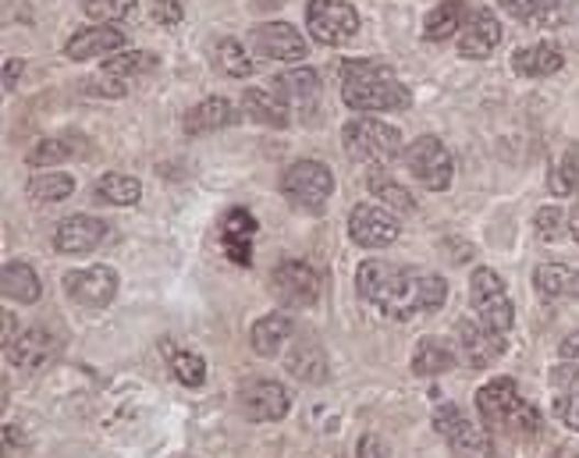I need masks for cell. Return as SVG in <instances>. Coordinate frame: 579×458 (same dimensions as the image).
Returning <instances> with one entry per match:
<instances>
[{
    "instance_id": "6da1fadb",
    "label": "cell",
    "mask_w": 579,
    "mask_h": 458,
    "mask_svg": "<svg viewBox=\"0 0 579 458\" xmlns=\"http://www.w3.org/2000/svg\"><path fill=\"white\" fill-rule=\"evenodd\" d=\"M359 295L374 302L391 320H413L420 313H437L448 299V284L437 273H416L385 259H367L356 273Z\"/></svg>"
},
{
    "instance_id": "7a4b0ae2",
    "label": "cell",
    "mask_w": 579,
    "mask_h": 458,
    "mask_svg": "<svg viewBox=\"0 0 579 458\" xmlns=\"http://www.w3.org/2000/svg\"><path fill=\"white\" fill-rule=\"evenodd\" d=\"M342 100L359 114H391L409 107V89L385 60L356 57L342 68Z\"/></svg>"
},
{
    "instance_id": "3957f363",
    "label": "cell",
    "mask_w": 579,
    "mask_h": 458,
    "mask_svg": "<svg viewBox=\"0 0 579 458\" xmlns=\"http://www.w3.org/2000/svg\"><path fill=\"white\" fill-rule=\"evenodd\" d=\"M477 412L487 426L509 431L515 437H537L541 434V412L520 399L512 377H494L477 391Z\"/></svg>"
},
{
    "instance_id": "277c9868",
    "label": "cell",
    "mask_w": 579,
    "mask_h": 458,
    "mask_svg": "<svg viewBox=\"0 0 579 458\" xmlns=\"http://www.w3.org/2000/svg\"><path fill=\"white\" fill-rule=\"evenodd\" d=\"M342 146L353 160L363 164H391L402 157V132L377 118H353L342 129Z\"/></svg>"
},
{
    "instance_id": "5b68a950",
    "label": "cell",
    "mask_w": 579,
    "mask_h": 458,
    "mask_svg": "<svg viewBox=\"0 0 579 458\" xmlns=\"http://www.w3.org/2000/svg\"><path fill=\"white\" fill-rule=\"evenodd\" d=\"M281 192L292 206L320 213L324 203L331 200V192H334V175H331V167L320 164V160H296V164L285 167Z\"/></svg>"
},
{
    "instance_id": "8992f818",
    "label": "cell",
    "mask_w": 579,
    "mask_h": 458,
    "mask_svg": "<svg viewBox=\"0 0 579 458\" xmlns=\"http://www.w3.org/2000/svg\"><path fill=\"white\" fill-rule=\"evenodd\" d=\"M469 302H474L477 320L498 334H509L515 324V305L505 292V281L491 267H477L469 278Z\"/></svg>"
},
{
    "instance_id": "52a82bcc",
    "label": "cell",
    "mask_w": 579,
    "mask_h": 458,
    "mask_svg": "<svg viewBox=\"0 0 579 458\" xmlns=\"http://www.w3.org/2000/svg\"><path fill=\"white\" fill-rule=\"evenodd\" d=\"M405 167H409V175L431 192H445L455 175L452 153L437 135H420L413 146H405Z\"/></svg>"
},
{
    "instance_id": "ba28073f",
    "label": "cell",
    "mask_w": 579,
    "mask_h": 458,
    "mask_svg": "<svg viewBox=\"0 0 579 458\" xmlns=\"http://www.w3.org/2000/svg\"><path fill=\"white\" fill-rule=\"evenodd\" d=\"M307 29L324 47H345L359 33V11L353 4H342V0H310Z\"/></svg>"
},
{
    "instance_id": "9c48e42d",
    "label": "cell",
    "mask_w": 579,
    "mask_h": 458,
    "mask_svg": "<svg viewBox=\"0 0 579 458\" xmlns=\"http://www.w3.org/2000/svg\"><path fill=\"white\" fill-rule=\"evenodd\" d=\"M434 426L448 437L452 451L459 458H498L491 434H487L483 426H477L474 420H466L452 402H445L434 412Z\"/></svg>"
},
{
    "instance_id": "30bf717a",
    "label": "cell",
    "mask_w": 579,
    "mask_h": 458,
    "mask_svg": "<svg viewBox=\"0 0 579 458\" xmlns=\"http://www.w3.org/2000/svg\"><path fill=\"white\" fill-rule=\"evenodd\" d=\"M270 288L285 305H313L320 299V273L307 264V259H281L270 273Z\"/></svg>"
},
{
    "instance_id": "8fae6325",
    "label": "cell",
    "mask_w": 579,
    "mask_h": 458,
    "mask_svg": "<svg viewBox=\"0 0 579 458\" xmlns=\"http://www.w3.org/2000/svg\"><path fill=\"white\" fill-rule=\"evenodd\" d=\"M238 409H242V416L253 423H274V420L288 416L292 394H288L278 380H249V384H242L238 391Z\"/></svg>"
},
{
    "instance_id": "7c38bea8",
    "label": "cell",
    "mask_w": 579,
    "mask_h": 458,
    "mask_svg": "<svg viewBox=\"0 0 579 458\" xmlns=\"http://www.w3.org/2000/svg\"><path fill=\"white\" fill-rule=\"evenodd\" d=\"M249 47L264 60H307L310 43L288 22H264L249 33Z\"/></svg>"
},
{
    "instance_id": "4fadbf2b",
    "label": "cell",
    "mask_w": 579,
    "mask_h": 458,
    "mask_svg": "<svg viewBox=\"0 0 579 458\" xmlns=\"http://www.w3.org/2000/svg\"><path fill=\"white\" fill-rule=\"evenodd\" d=\"M455 334H459V359L469 370H483V366H491L498 356H505V334L480 324L477 316L459 320Z\"/></svg>"
},
{
    "instance_id": "5bb4252c",
    "label": "cell",
    "mask_w": 579,
    "mask_h": 458,
    "mask_svg": "<svg viewBox=\"0 0 579 458\" xmlns=\"http://www.w3.org/2000/svg\"><path fill=\"white\" fill-rule=\"evenodd\" d=\"M65 292L79 305L89 310H103L118 295V270L114 267H82L65 273Z\"/></svg>"
},
{
    "instance_id": "9a60e30c",
    "label": "cell",
    "mask_w": 579,
    "mask_h": 458,
    "mask_svg": "<svg viewBox=\"0 0 579 458\" xmlns=\"http://www.w3.org/2000/svg\"><path fill=\"white\" fill-rule=\"evenodd\" d=\"M399 232H402L399 221H394V213H388L385 206L363 203L348 213V235H353V242L363 249H385L399 238Z\"/></svg>"
},
{
    "instance_id": "2e32d148",
    "label": "cell",
    "mask_w": 579,
    "mask_h": 458,
    "mask_svg": "<svg viewBox=\"0 0 579 458\" xmlns=\"http://www.w3.org/2000/svg\"><path fill=\"white\" fill-rule=\"evenodd\" d=\"M107 232H111V227H107L103 221L89 217V213H75V217H65L57 224L54 246H57V253H65V256H86V253H93L97 246H103Z\"/></svg>"
},
{
    "instance_id": "e0dca14e",
    "label": "cell",
    "mask_w": 579,
    "mask_h": 458,
    "mask_svg": "<svg viewBox=\"0 0 579 458\" xmlns=\"http://www.w3.org/2000/svg\"><path fill=\"white\" fill-rule=\"evenodd\" d=\"M256 217L249 210H227L224 213V221H221V249L224 256L232 259V264L238 267H249L253 264V235H256Z\"/></svg>"
},
{
    "instance_id": "ac0fdd59",
    "label": "cell",
    "mask_w": 579,
    "mask_h": 458,
    "mask_svg": "<svg viewBox=\"0 0 579 458\" xmlns=\"http://www.w3.org/2000/svg\"><path fill=\"white\" fill-rule=\"evenodd\" d=\"M501 43V22L494 19V11L487 8H477L474 14H466V25L459 33V54L463 57H474V60H483L498 51Z\"/></svg>"
},
{
    "instance_id": "d6986e66",
    "label": "cell",
    "mask_w": 579,
    "mask_h": 458,
    "mask_svg": "<svg viewBox=\"0 0 579 458\" xmlns=\"http://www.w3.org/2000/svg\"><path fill=\"white\" fill-rule=\"evenodd\" d=\"M129 43V36L121 33L118 25H89V29H79L68 43H65V57L68 60H93V57H103V54H114Z\"/></svg>"
},
{
    "instance_id": "ffe728a7",
    "label": "cell",
    "mask_w": 579,
    "mask_h": 458,
    "mask_svg": "<svg viewBox=\"0 0 579 458\" xmlns=\"http://www.w3.org/2000/svg\"><path fill=\"white\" fill-rule=\"evenodd\" d=\"M4 353H8V362L19 366V370H43L57 356V338L43 327H33V331H22Z\"/></svg>"
},
{
    "instance_id": "44dd1931",
    "label": "cell",
    "mask_w": 579,
    "mask_h": 458,
    "mask_svg": "<svg viewBox=\"0 0 579 458\" xmlns=\"http://www.w3.org/2000/svg\"><path fill=\"white\" fill-rule=\"evenodd\" d=\"M242 111L270 129H288V121H292V114H288V100L281 93H274V89H264V86H253L242 93Z\"/></svg>"
},
{
    "instance_id": "7402d4cb",
    "label": "cell",
    "mask_w": 579,
    "mask_h": 458,
    "mask_svg": "<svg viewBox=\"0 0 579 458\" xmlns=\"http://www.w3.org/2000/svg\"><path fill=\"white\" fill-rule=\"evenodd\" d=\"M561 51L555 43H530V47H520L512 54V68L515 75H523V79H547V75L561 71Z\"/></svg>"
},
{
    "instance_id": "603a6c76",
    "label": "cell",
    "mask_w": 579,
    "mask_h": 458,
    "mask_svg": "<svg viewBox=\"0 0 579 458\" xmlns=\"http://www.w3.org/2000/svg\"><path fill=\"white\" fill-rule=\"evenodd\" d=\"M238 111L235 103H227L224 97H210L203 103H196L192 111L186 114V132L189 135H210V132H221L227 125H235Z\"/></svg>"
},
{
    "instance_id": "cb8c5ba5",
    "label": "cell",
    "mask_w": 579,
    "mask_h": 458,
    "mask_svg": "<svg viewBox=\"0 0 579 458\" xmlns=\"http://www.w3.org/2000/svg\"><path fill=\"white\" fill-rule=\"evenodd\" d=\"M533 284H537V292L552 302L579 299V270L569 264H541L533 270Z\"/></svg>"
},
{
    "instance_id": "d4e9b609",
    "label": "cell",
    "mask_w": 579,
    "mask_h": 458,
    "mask_svg": "<svg viewBox=\"0 0 579 458\" xmlns=\"http://www.w3.org/2000/svg\"><path fill=\"white\" fill-rule=\"evenodd\" d=\"M288 338H292V320H288L285 313H267L253 324L249 331V345L256 356L264 359H274L281 353V348L288 345Z\"/></svg>"
},
{
    "instance_id": "484cf974",
    "label": "cell",
    "mask_w": 579,
    "mask_h": 458,
    "mask_svg": "<svg viewBox=\"0 0 579 458\" xmlns=\"http://www.w3.org/2000/svg\"><path fill=\"white\" fill-rule=\"evenodd\" d=\"M0 288L11 302H22V305H33L43 295V284L36 278V270L25 264V259H8L4 270H0Z\"/></svg>"
},
{
    "instance_id": "4316f807",
    "label": "cell",
    "mask_w": 579,
    "mask_h": 458,
    "mask_svg": "<svg viewBox=\"0 0 579 458\" xmlns=\"http://www.w3.org/2000/svg\"><path fill=\"white\" fill-rule=\"evenodd\" d=\"M466 25V4L463 0H441L437 8H431V14L423 19V36L431 43H441L448 36H459Z\"/></svg>"
},
{
    "instance_id": "83f0119b",
    "label": "cell",
    "mask_w": 579,
    "mask_h": 458,
    "mask_svg": "<svg viewBox=\"0 0 579 458\" xmlns=\"http://www.w3.org/2000/svg\"><path fill=\"white\" fill-rule=\"evenodd\" d=\"M140 196H143L140 178L121 175V171L103 175L97 186H93V200L107 203V206H132V203H140Z\"/></svg>"
},
{
    "instance_id": "f1b7e54d",
    "label": "cell",
    "mask_w": 579,
    "mask_h": 458,
    "mask_svg": "<svg viewBox=\"0 0 579 458\" xmlns=\"http://www.w3.org/2000/svg\"><path fill=\"white\" fill-rule=\"evenodd\" d=\"M455 362H459V359H455V353L445 342H441V338H423L416 345V356H413V373L416 377H441V373H448Z\"/></svg>"
},
{
    "instance_id": "f546056e",
    "label": "cell",
    "mask_w": 579,
    "mask_h": 458,
    "mask_svg": "<svg viewBox=\"0 0 579 458\" xmlns=\"http://www.w3.org/2000/svg\"><path fill=\"white\" fill-rule=\"evenodd\" d=\"M213 68H218L221 75H227V79H246V75H253V60L246 54V47H242L238 40L224 36L213 43Z\"/></svg>"
},
{
    "instance_id": "4dcf8cb0",
    "label": "cell",
    "mask_w": 579,
    "mask_h": 458,
    "mask_svg": "<svg viewBox=\"0 0 579 458\" xmlns=\"http://www.w3.org/2000/svg\"><path fill=\"white\" fill-rule=\"evenodd\" d=\"M164 353L167 362H171V373L181 380L186 388H203L207 380V362L200 353H192V348H175V342H164Z\"/></svg>"
},
{
    "instance_id": "1f68e13d",
    "label": "cell",
    "mask_w": 579,
    "mask_h": 458,
    "mask_svg": "<svg viewBox=\"0 0 579 458\" xmlns=\"http://www.w3.org/2000/svg\"><path fill=\"white\" fill-rule=\"evenodd\" d=\"M288 370H292L299 380H307V384H324L327 380V359H324V353H320V345L299 342L296 353L288 356Z\"/></svg>"
},
{
    "instance_id": "d6a6232c",
    "label": "cell",
    "mask_w": 579,
    "mask_h": 458,
    "mask_svg": "<svg viewBox=\"0 0 579 458\" xmlns=\"http://www.w3.org/2000/svg\"><path fill=\"white\" fill-rule=\"evenodd\" d=\"M274 93H281L285 100H292V103H310L320 93V75L313 68H292V71L278 75Z\"/></svg>"
},
{
    "instance_id": "836d02e7",
    "label": "cell",
    "mask_w": 579,
    "mask_h": 458,
    "mask_svg": "<svg viewBox=\"0 0 579 458\" xmlns=\"http://www.w3.org/2000/svg\"><path fill=\"white\" fill-rule=\"evenodd\" d=\"M75 192V178L65 171H43L29 178V200L33 203H60Z\"/></svg>"
},
{
    "instance_id": "e575fe53",
    "label": "cell",
    "mask_w": 579,
    "mask_h": 458,
    "mask_svg": "<svg viewBox=\"0 0 579 458\" xmlns=\"http://www.w3.org/2000/svg\"><path fill=\"white\" fill-rule=\"evenodd\" d=\"M370 192L377 196L380 203H388L394 213H413L416 203H413V196H409V189H402L399 181L388 178L385 171H374L370 175Z\"/></svg>"
},
{
    "instance_id": "d590c367",
    "label": "cell",
    "mask_w": 579,
    "mask_h": 458,
    "mask_svg": "<svg viewBox=\"0 0 579 458\" xmlns=\"http://www.w3.org/2000/svg\"><path fill=\"white\" fill-rule=\"evenodd\" d=\"M547 189L555 196H576L579 192V146H569L566 157L555 164L552 178H547Z\"/></svg>"
},
{
    "instance_id": "8d00e7d4",
    "label": "cell",
    "mask_w": 579,
    "mask_h": 458,
    "mask_svg": "<svg viewBox=\"0 0 579 458\" xmlns=\"http://www.w3.org/2000/svg\"><path fill=\"white\" fill-rule=\"evenodd\" d=\"M157 65V57L154 54H146V51H132V54H118V57H111L103 65V71L107 75H114V79H125V75H143V71H149Z\"/></svg>"
},
{
    "instance_id": "74e56055",
    "label": "cell",
    "mask_w": 579,
    "mask_h": 458,
    "mask_svg": "<svg viewBox=\"0 0 579 458\" xmlns=\"http://www.w3.org/2000/svg\"><path fill=\"white\" fill-rule=\"evenodd\" d=\"M498 4L520 22H547V14L555 11V0H498Z\"/></svg>"
},
{
    "instance_id": "f35d334b",
    "label": "cell",
    "mask_w": 579,
    "mask_h": 458,
    "mask_svg": "<svg viewBox=\"0 0 579 458\" xmlns=\"http://www.w3.org/2000/svg\"><path fill=\"white\" fill-rule=\"evenodd\" d=\"M132 11H135V0H86V14L89 19H97L100 25L129 19Z\"/></svg>"
},
{
    "instance_id": "ab89813d",
    "label": "cell",
    "mask_w": 579,
    "mask_h": 458,
    "mask_svg": "<svg viewBox=\"0 0 579 458\" xmlns=\"http://www.w3.org/2000/svg\"><path fill=\"white\" fill-rule=\"evenodd\" d=\"M71 153H75L71 139H43V143H36L33 149H29V164H33V167L60 164V160H68Z\"/></svg>"
},
{
    "instance_id": "60d3db41",
    "label": "cell",
    "mask_w": 579,
    "mask_h": 458,
    "mask_svg": "<svg viewBox=\"0 0 579 458\" xmlns=\"http://www.w3.org/2000/svg\"><path fill=\"white\" fill-rule=\"evenodd\" d=\"M533 224H537L541 242H558L561 235H566V213H561V206H544V210H537V217H533Z\"/></svg>"
},
{
    "instance_id": "b9f144b4",
    "label": "cell",
    "mask_w": 579,
    "mask_h": 458,
    "mask_svg": "<svg viewBox=\"0 0 579 458\" xmlns=\"http://www.w3.org/2000/svg\"><path fill=\"white\" fill-rule=\"evenodd\" d=\"M149 19H154L157 25L171 29L186 19V8H181V0H149Z\"/></svg>"
},
{
    "instance_id": "7bdbcfd3",
    "label": "cell",
    "mask_w": 579,
    "mask_h": 458,
    "mask_svg": "<svg viewBox=\"0 0 579 458\" xmlns=\"http://www.w3.org/2000/svg\"><path fill=\"white\" fill-rule=\"evenodd\" d=\"M82 86L89 97H111V100L125 97V79H114V75H107V71L97 75V79H86Z\"/></svg>"
},
{
    "instance_id": "ee69618b",
    "label": "cell",
    "mask_w": 579,
    "mask_h": 458,
    "mask_svg": "<svg viewBox=\"0 0 579 458\" xmlns=\"http://www.w3.org/2000/svg\"><path fill=\"white\" fill-rule=\"evenodd\" d=\"M555 416L566 423L569 431H579V391H558Z\"/></svg>"
},
{
    "instance_id": "f6af8a7d",
    "label": "cell",
    "mask_w": 579,
    "mask_h": 458,
    "mask_svg": "<svg viewBox=\"0 0 579 458\" xmlns=\"http://www.w3.org/2000/svg\"><path fill=\"white\" fill-rule=\"evenodd\" d=\"M552 384L558 391H579V366H555Z\"/></svg>"
},
{
    "instance_id": "bcb514c9",
    "label": "cell",
    "mask_w": 579,
    "mask_h": 458,
    "mask_svg": "<svg viewBox=\"0 0 579 458\" xmlns=\"http://www.w3.org/2000/svg\"><path fill=\"white\" fill-rule=\"evenodd\" d=\"M359 458H388V448H385V440H380L377 434H367L359 440V448H356Z\"/></svg>"
},
{
    "instance_id": "7dc6e473",
    "label": "cell",
    "mask_w": 579,
    "mask_h": 458,
    "mask_svg": "<svg viewBox=\"0 0 579 458\" xmlns=\"http://www.w3.org/2000/svg\"><path fill=\"white\" fill-rule=\"evenodd\" d=\"M22 60L19 57H8L4 60V89H8V93H11V89H14V82H19V75H22Z\"/></svg>"
},
{
    "instance_id": "c3c4849f",
    "label": "cell",
    "mask_w": 579,
    "mask_h": 458,
    "mask_svg": "<svg viewBox=\"0 0 579 458\" xmlns=\"http://www.w3.org/2000/svg\"><path fill=\"white\" fill-rule=\"evenodd\" d=\"M558 353L566 356V359H579V331H572V334H566V338H561Z\"/></svg>"
},
{
    "instance_id": "681fc988",
    "label": "cell",
    "mask_w": 579,
    "mask_h": 458,
    "mask_svg": "<svg viewBox=\"0 0 579 458\" xmlns=\"http://www.w3.org/2000/svg\"><path fill=\"white\" fill-rule=\"evenodd\" d=\"M0 316H4V348L14 342V316L11 313H0Z\"/></svg>"
},
{
    "instance_id": "f907efd6",
    "label": "cell",
    "mask_w": 579,
    "mask_h": 458,
    "mask_svg": "<svg viewBox=\"0 0 579 458\" xmlns=\"http://www.w3.org/2000/svg\"><path fill=\"white\" fill-rule=\"evenodd\" d=\"M569 232H572V238L579 242V206L572 210V217H569Z\"/></svg>"
},
{
    "instance_id": "816d5d0a",
    "label": "cell",
    "mask_w": 579,
    "mask_h": 458,
    "mask_svg": "<svg viewBox=\"0 0 579 458\" xmlns=\"http://www.w3.org/2000/svg\"><path fill=\"white\" fill-rule=\"evenodd\" d=\"M576 458H579V455H576Z\"/></svg>"
}]
</instances>
